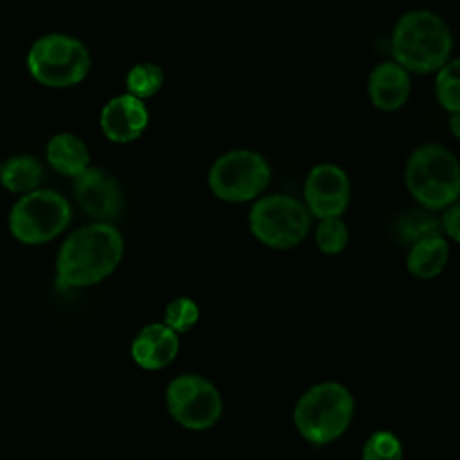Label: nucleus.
I'll list each match as a JSON object with an SVG mask.
<instances>
[{"label":"nucleus","mask_w":460,"mask_h":460,"mask_svg":"<svg viewBox=\"0 0 460 460\" xmlns=\"http://www.w3.org/2000/svg\"><path fill=\"white\" fill-rule=\"evenodd\" d=\"M313 216L304 201L289 194H266L253 201L248 212L252 235L268 248L289 250L309 234Z\"/></svg>","instance_id":"5"},{"label":"nucleus","mask_w":460,"mask_h":460,"mask_svg":"<svg viewBox=\"0 0 460 460\" xmlns=\"http://www.w3.org/2000/svg\"><path fill=\"white\" fill-rule=\"evenodd\" d=\"M354 415V397L340 383L311 386L295 406V426L311 444L323 446L345 433Z\"/></svg>","instance_id":"4"},{"label":"nucleus","mask_w":460,"mask_h":460,"mask_svg":"<svg viewBox=\"0 0 460 460\" xmlns=\"http://www.w3.org/2000/svg\"><path fill=\"white\" fill-rule=\"evenodd\" d=\"M149 120L142 99L124 93L111 99L101 113V128L113 142H129L140 137Z\"/></svg>","instance_id":"13"},{"label":"nucleus","mask_w":460,"mask_h":460,"mask_svg":"<svg viewBox=\"0 0 460 460\" xmlns=\"http://www.w3.org/2000/svg\"><path fill=\"white\" fill-rule=\"evenodd\" d=\"M68 201L56 190H32L20 198L9 214L11 234L25 244H41L70 223Z\"/></svg>","instance_id":"8"},{"label":"nucleus","mask_w":460,"mask_h":460,"mask_svg":"<svg viewBox=\"0 0 460 460\" xmlns=\"http://www.w3.org/2000/svg\"><path fill=\"white\" fill-rule=\"evenodd\" d=\"M47 160L58 172L77 178L88 169L90 155L81 138L72 133H58L47 146Z\"/></svg>","instance_id":"16"},{"label":"nucleus","mask_w":460,"mask_h":460,"mask_svg":"<svg viewBox=\"0 0 460 460\" xmlns=\"http://www.w3.org/2000/svg\"><path fill=\"white\" fill-rule=\"evenodd\" d=\"M180 350L178 332L165 323L142 327L131 341L133 361L146 370H160L172 363Z\"/></svg>","instance_id":"14"},{"label":"nucleus","mask_w":460,"mask_h":460,"mask_svg":"<svg viewBox=\"0 0 460 460\" xmlns=\"http://www.w3.org/2000/svg\"><path fill=\"white\" fill-rule=\"evenodd\" d=\"M199 318V309L192 298L178 296L165 307L164 323L174 332H187Z\"/></svg>","instance_id":"23"},{"label":"nucleus","mask_w":460,"mask_h":460,"mask_svg":"<svg viewBox=\"0 0 460 460\" xmlns=\"http://www.w3.org/2000/svg\"><path fill=\"white\" fill-rule=\"evenodd\" d=\"M363 460H402L401 440L385 429L374 431L361 451Z\"/></svg>","instance_id":"22"},{"label":"nucleus","mask_w":460,"mask_h":460,"mask_svg":"<svg viewBox=\"0 0 460 460\" xmlns=\"http://www.w3.org/2000/svg\"><path fill=\"white\" fill-rule=\"evenodd\" d=\"M404 183L419 207L442 212L460 198V162L442 144H422L406 160Z\"/></svg>","instance_id":"3"},{"label":"nucleus","mask_w":460,"mask_h":460,"mask_svg":"<svg viewBox=\"0 0 460 460\" xmlns=\"http://www.w3.org/2000/svg\"><path fill=\"white\" fill-rule=\"evenodd\" d=\"M165 404L171 417L189 429H208L223 413V399L217 388L198 374L174 377L165 390Z\"/></svg>","instance_id":"9"},{"label":"nucleus","mask_w":460,"mask_h":460,"mask_svg":"<svg viewBox=\"0 0 460 460\" xmlns=\"http://www.w3.org/2000/svg\"><path fill=\"white\" fill-rule=\"evenodd\" d=\"M394 234H395V239H399L402 244H408V246L429 237L444 235L440 216L419 205L395 216Z\"/></svg>","instance_id":"17"},{"label":"nucleus","mask_w":460,"mask_h":460,"mask_svg":"<svg viewBox=\"0 0 460 460\" xmlns=\"http://www.w3.org/2000/svg\"><path fill=\"white\" fill-rule=\"evenodd\" d=\"M449 115H451V117H449V131H451V135H453L455 138L460 140V111L449 113Z\"/></svg>","instance_id":"25"},{"label":"nucleus","mask_w":460,"mask_h":460,"mask_svg":"<svg viewBox=\"0 0 460 460\" xmlns=\"http://www.w3.org/2000/svg\"><path fill=\"white\" fill-rule=\"evenodd\" d=\"M435 95L447 113L460 111V56L451 58L435 74Z\"/></svg>","instance_id":"19"},{"label":"nucleus","mask_w":460,"mask_h":460,"mask_svg":"<svg viewBox=\"0 0 460 460\" xmlns=\"http://www.w3.org/2000/svg\"><path fill=\"white\" fill-rule=\"evenodd\" d=\"M162 84L164 70L155 63H138L129 70L126 77L128 92L138 99L155 95L162 88Z\"/></svg>","instance_id":"21"},{"label":"nucleus","mask_w":460,"mask_h":460,"mask_svg":"<svg viewBox=\"0 0 460 460\" xmlns=\"http://www.w3.org/2000/svg\"><path fill=\"white\" fill-rule=\"evenodd\" d=\"M449 261V243L444 235L429 237L410 246L406 255L408 271L422 280L438 277Z\"/></svg>","instance_id":"15"},{"label":"nucleus","mask_w":460,"mask_h":460,"mask_svg":"<svg viewBox=\"0 0 460 460\" xmlns=\"http://www.w3.org/2000/svg\"><path fill=\"white\" fill-rule=\"evenodd\" d=\"M271 180L268 160L252 149H230L210 165L208 187L217 199L248 203L262 196Z\"/></svg>","instance_id":"6"},{"label":"nucleus","mask_w":460,"mask_h":460,"mask_svg":"<svg viewBox=\"0 0 460 460\" xmlns=\"http://www.w3.org/2000/svg\"><path fill=\"white\" fill-rule=\"evenodd\" d=\"M41 165L32 156H14L2 165L0 181L11 192H32L41 180Z\"/></svg>","instance_id":"18"},{"label":"nucleus","mask_w":460,"mask_h":460,"mask_svg":"<svg viewBox=\"0 0 460 460\" xmlns=\"http://www.w3.org/2000/svg\"><path fill=\"white\" fill-rule=\"evenodd\" d=\"M316 248L325 255H338L349 244V226L341 217L318 219L314 230Z\"/></svg>","instance_id":"20"},{"label":"nucleus","mask_w":460,"mask_h":460,"mask_svg":"<svg viewBox=\"0 0 460 460\" xmlns=\"http://www.w3.org/2000/svg\"><path fill=\"white\" fill-rule=\"evenodd\" d=\"M77 203L93 217L111 219L122 210V190L115 178L99 169H86L74 180Z\"/></svg>","instance_id":"11"},{"label":"nucleus","mask_w":460,"mask_h":460,"mask_svg":"<svg viewBox=\"0 0 460 460\" xmlns=\"http://www.w3.org/2000/svg\"><path fill=\"white\" fill-rule=\"evenodd\" d=\"M367 93L379 111L401 110L411 93V74L394 59L377 63L367 81Z\"/></svg>","instance_id":"12"},{"label":"nucleus","mask_w":460,"mask_h":460,"mask_svg":"<svg viewBox=\"0 0 460 460\" xmlns=\"http://www.w3.org/2000/svg\"><path fill=\"white\" fill-rule=\"evenodd\" d=\"M440 225L444 237H449L460 244V201H455L440 212Z\"/></svg>","instance_id":"24"},{"label":"nucleus","mask_w":460,"mask_h":460,"mask_svg":"<svg viewBox=\"0 0 460 460\" xmlns=\"http://www.w3.org/2000/svg\"><path fill=\"white\" fill-rule=\"evenodd\" d=\"M453 32L429 9L406 11L392 31V59L410 74H437L453 52Z\"/></svg>","instance_id":"2"},{"label":"nucleus","mask_w":460,"mask_h":460,"mask_svg":"<svg viewBox=\"0 0 460 460\" xmlns=\"http://www.w3.org/2000/svg\"><path fill=\"white\" fill-rule=\"evenodd\" d=\"M27 66L38 83L63 88L84 79L90 68V54L72 36L47 34L31 47Z\"/></svg>","instance_id":"7"},{"label":"nucleus","mask_w":460,"mask_h":460,"mask_svg":"<svg viewBox=\"0 0 460 460\" xmlns=\"http://www.w3.org/2000/svg\"><path fill=\"white\" fill-rule=\"evenodd\" d=\"M350 180L336 164H316L304 180V203L316 219L341 217L350 203Z\"/></svg>","instance_id":"10"},{"label":"nucleus","mask_w":460,"mask_h":460,"mask_svg":"<svg viewBox=\"0 0 460 460\" xmlns=\"http://www.w3.org/2000/svg\"><path fill=\"white\" fill-rule=\"evenodd\" d=\"M122 250L120 232L108 223H95L75 230L66 237L58 255V289L65 291L101 282L117 268Z\"/></svg>","instance_id":"1"},{"label":"nucleus","mask_w":460,"mask_h":460,"mask_svg":"<svg viewBox=\"0 0 460 460\" xmlns=\"http://www.w3.org/2000/svg\"><path fill=\"white\" fill-rule=\"evenodd\" d=\"M0 172H2V164H0Z\"/></svg>","instance_id":"26"}]
</instances>
